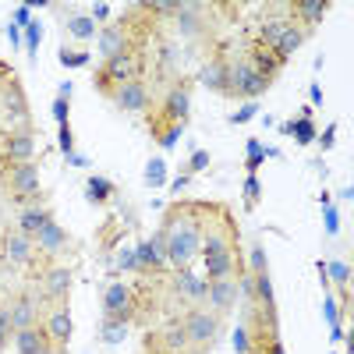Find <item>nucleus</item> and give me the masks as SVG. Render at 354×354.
<instances>
[{
	"instance_id": "f257e3e1",
	"label": "nucleus",
	"mask_w": 354,
	"mask_h": 354,
	"mask_svg": "<svg viewBox=\"0 0 354 354\" xmlns=\"http://www.w3.org/2000/svg\"><path fill=\"white\" fill-rule=\"evenodd\" d=\"M202 205L198 202H185V205H174L167 223H163V234H167V266L174 270H188V266L198 259L202 252Z\"/></svg>"
},
{
	"instance_id": "f03ea898",
	"label": "nucleus",
	"mask_w": 354,
	"mask_h": 354,
	"mask_svg": "<svg viewBox=\"0 0 354 354\" xmlns=\"http://www.w3.org/2000/svg\"><path fill=\"white\" fill-rule=\"evenodd\" d=\"M142 71H145V57L135 46V50H124V53L110 57V61H103V68L93 75V85L100 88L103 96H110L113 88H121L128 82H142Z\"/></svg>"
},
{
	"instance_id": "7ed1b4c3",
	"label": "nucleus",
	"mask_w": 354,
	"mask_h": 354,
	"mask_svg": "<svg viewBox=\"0 0 354 354\" xmlns=\"http://www.w3.org/2000/svg\"><path fill=\"white\" fill-rule=\"evenodd\" d=\"M0 177L8 185V195L21 205L43 202L39 195V167L36 163H18V167H0Z\"/></svg>"
},
{
	"instance_id": "20e7f679",
	"label": "nucleus",
	"mask_w": 354,
	"mask_h": 354,
	"mask_svg": "<svg viewBox=\"0 0 354 354\" xmlns=\"http://www.w3.org/2000/svg\"><path fill=\"white\" fill-rule=\"evenodd\" d=\"M103 312L110 322H128L138 315V290L128 287V283H110L103 290Z\"/></svg>"
},
{
	"instance_id": "39448f33",
	"label": "nucleus",
	"mask_w": 354,
	"mask_h": 354,
	"mask_svg": "<svg viewBox=\"0 0 354 354\" xmlns=\"http://www.w3.org/2000/svg\"><path fill=\"white\" fill-rule=\"evenodd\" d=\"M181 326H185L192 347H209V344L220 337V315H216V312H205V308L195 305V308L185 312Z\"/></svg>"
},
{
	"instance_id": "423d86ee",
	"label": "nucleus",
	"mask_w": 354,
	"mask_h": 354,
	"mask_svg": "<svg viewBox=\"0 0 354 354\" xmlns=\"http://www.w3.org/2000/svg\"><path fill=\"white\" fill-rule=\"evenodd\" d=\"M270 85H273V82H270V78H262L248 61L230 64V96H241V100H252V103H255Z\"/></svg>"
},
{
	"instance_id": "0eeeda50",
	"label": "nucleus",
	"mask_w": 354,
	"mask_h": 354,
	"mask_svg": "<svg viewBox=\"0 0 354 354\" xmlns=\"http://www.w3.org/2000/svg\"><path fill=\"white\" fill-rule=\"evenodd\" d=\"M36 156V128H18L4 135V149H0V167H18V163H32Z\"/></svg>"
},
{
	"instance_id": "6e6552de",
	"label": "nucleus",
	"mask_w": 354,
	"mask_h": 354,
	"mask_svg": "<svg viewBox=\"0 0 354 354\" xmlns=\"http://www.w3.org/2000/svg\"><path fill=\"white\" fill-rule=\"evenodd\" d=\"M198 85H205L209 93H223V96H230V61H227L223 53L209 57V61L198 68Z\"/></svg>"
},
{
	"instance_id": "1a4fd4ad",
	"label": "nucleus",
	"mask_w": 354,
	"mask_h": 354,
	"mask_svg": "<svg viewBox=\"0 0 354 354\" xmlns=\"http://www.w3.org/2000/svg\"><path fill=\"white\" fill-rule=\"evenodd\" d=\"M36 255H39V248H36V241L28 238V234H21L18 227L4 230V259L11 266H32Z\"/></svg>"
},
{
	"instance_id": "9d476101",
	"label": "nucleus",
	"mask_w": 354,
	"mask_h": 354,
	"mask_svg": "<svg viewBox=\"0 0 354 354\" xmlns=\"http://www.w3.org/2000/svg\"><path fill=\"white\" fill-rule=\"evenodd\" d=\"M110 100H113L117 110H124V113H145L149 110V85L145 82H128L121 88H113Z\"/></svg>"
},
{
	"instance_id": "9b49d317",
	"label": "nucleus",
	"mask_w": 354,
	"mask_h": 354,
	"mask_svg": "<svg viewBox=\"0 0 354 354\" xmlns=\"http://www.w3.org/2000/svg\"><path fill=\"white\" fill-rule=\"evenodd\" d=\"M15 347H18V354H61L57 344L50 340V333L43 330V322H36V326H28V330H18Z\"/></svg>"
},
{
	"instance_id": "f8f14e48",
	"label": "nucleus",
	"mask_w": 354,
	"mask_h": 354,
	"mask_svg": "<svg viewBox=\"0 0 354 354\" xmlns=\"http://www.w3.org/2000/svg\"><path fill=\"white\" fill-rule=\"evenodd\" d=\"M245 61H248L262 78H270V82H273V78L283 71V64H287L273 46H262V43H252V46H248V57H245Z\"/></svg>"
},
{
	"instance_id": "ddd939ff",
	"label": "nucleus",
	"mask_w": 354,
	"mask_h": 354,
	"mask_svg": "<svg viewBox=\"0 0 354 354\" xmlns=\"http://www.w3.org/2000/svg\"><path fill=\"white\" fill-rule=\"evenodd\" d=\"M160 110L170 117L174 124H188V113H192V96H188V82H177L174 88H167V96L160 103Z\"/></svg>"
},
{
	"instance_id": "4468645a",
	"label": "nucleus",
	"mask_w": 354,
	"mask_h": 354,
	"mask_svg": "<svg viewBox=\"0 0 354 354\" xmlns=\"http://www.w3.org/2000/svg\"><path fill=\"white\" fill-rule=\"evenodd\" d=\"M43 330L50 333V340L57 344V351H68V344H71V333H75V322H71V315H68V308L61 305V308H53L46 319H43Z\"/></svg>"
},
{
	"instance_id": "2eb2a0df",
	"label": "nucleus",
	"mask_w": 354,
	"mask_h": 354,
	"mask_svg": "<svg viewBox=\"0 0 354 354\" xmlns=\"http://www.w3.org/2000/svg\"><path fill=\"white\" fill-rule=\"evenodd\" d=\"M238 280H209V287H205V301L213 305V312L216 315H223V312H230L234 305H238Z\"/></svg>"
},
{
	"instance_id": "dca6fc26",
	"label": "nucleus",
	"mask_w": 354,
	"mask_h": 354,
	"mask_svg": "<svg viewBox=\"0 0 354 354\" xmlns=\"http://www.w3.org/2000/svg\"><path fill=\"white\" fill-rule=\"evenodd\" d=\"M205 262V280H234L241 273V259L238 252H227V255H202Z\"/></svg>"
},
{
	"instance_id": "f3484780",
	"label": "nucleus",
	"mask_w": 354,
	"mask_h": 354,
	"mask_svg": "<svg viewBox=\"0 0 354 354\" xmlns=\"http://www.w3.org/2000/svg\"><path fill=\"white\" fill-rule=\"evenodd\" d=\"M287 11H294L290 15L294 25H301V28H308V32H312V28L322 21V15L330 11V4H326V0H298V4H290Z\"/></svg>"
},
{
	"instance_id": "a211bd4d",
	"label": "nucleus",
	"mask_w": 354,
	"mask_h": 354,
	"mask_svg": "<svg viewBox=\"0 0 354 354\" xmlns=\"http://www.w3.org/2000/svg\"><path fill=\"white\" fill-rule=\"evenodd\" d=\"M32 241H36V248H39L46 259H53L57 252H64V248H68V230H64L61 223H57V220H50V223L36 234Z\"/></svg>"
},
{
	"instance_id": "6ab92c4d",
	"label": "nucleus",
	"mask_w": 354,
	"mask_h": 354,
	"mask_svg": "<svg viewBox=\"0 0 354 354\" xmlns=\"http://www.w3.org/2000/svg\"><path fill=\"white\" fill-rule=\"evenodd\" d=\"M53 216H50V209H46V205L43 202H32V205H21V213H18V230L21 234H28V238H36V234L50 223Z\"/></svg>"
},
{
	"instance_id": "aec40b11",
	"label": "nucleus",
	"mask_w": 354,
	"mask_h": 354,
	"mask_svg": "<svg viewBox=\"0 0 354 354\" xmlns=\"http://www.w3.org/2000/svg\"><path fill=\"white\" fill-rule=\"evenodd\" d=\"M11 315V326H15V333L18 330H28V326H36V322H39V308H36V298H32V294H18V298H15V308L8 312Z\"/></svg>"
},
{
	"instance_id": "412c9836",
	"label": "nucleus",
	"mask_w": 354,
	"mask_h": 354,
	"mask_svg": "<svg viewBox=\"0 0 354 354\" xmlns=\"http://www.w3.org/2000/svg\"><path fill=\"white\" fill-rule=\"evenodd\" d=\"M156 337V344H163V351L167 354H185L192 344H188V333H185V326H181V319H170L163 330H156L153 333Z\"/></svg>"
},
{
	"instance_id": "4be33fe9",
	"label": "nucleus",
	"mask_w": 354,
	"mask_h": 354,
	"mask_svg": "<svg viewBox=\"0 0 354 354\" xmlns=\"http://www.w3.org/2000/svg\"><path fill=\"white\" fill-rule=\"evenodd\" d=\"M174 287H177V294H185L188 301H205V287H209V280L205 277H195L192 270H177V277H174Z\"/></svg>"
},
{
	"instance_id": "5701e85b",
	"label": "nucleus",
	"mask_w": 354,
	"mask_h": 354,
	"mask_svg": "<svg viewBox=\"0 0 354 354\" xmlns=\"http://www.w3.org/2000/svg\"><path fill=\"white\" fill-rule=\"evenodd\" d=\"M0 106H4L11 117H28V100H25V88L18 78H8V88L0 93ZM32 121V117H28Z\"/></svg>"
},
{
	"instance_id": "b1692460",
	"label": "nucleus",
	"mask_w": 354,
	"mask_h": 354,
	"mask_svg": "<svg viewBox=\"0 0 354 354\" xmlns=\"http://www.w3.org/2000/svg\"><path fill=\"white\" fill-rule=\"evenodd\" d=\"M43 290H46V298H68L71 270H64V266H50V270L43 273Z\"/></svg>"
},
{
	"instance_id": "393cba45",
	"label": "nucleus",
	"mask_w": 354,
	"mask_h": 354,
	"mask_svg": "<svg viewBox=\"0 0 354 354\" xmlns=\"http://www.w3.org/2000/svg\"><path fill=\"white\" fill-rule=\"evenodd\" d=\"M305 39H308V28H301V25H294V21H290V25H287V32L277 39V46H273V50L287 61V57H290L294 50H301V43H305Z\"/></svg>"
},
{
	"instance_id": "a878e982",
	"label": "nucleus",
	"mask_w": 354,
	"mask_h": 354,
	"mask_svg": "<svg viewBox=\"0 0 354 354\" xmlns=\"http://www.w3.org/2000/svg\"><path fill=\"white\" fill-rule=\"evenodd\" d=\"M85 198L93 205H103L113 198V181H106V177H88L85 181Z\"/></svg>"
},
{
	"instance_id": "bb28decb",
	"label": "nucleus",
	"mask_w": 354,
	"mask_h": 354,
	"mask_svg": "<svg viewBox=\"0 0 354 354\" xmlns=\"http://www.w3.org/2000/svg\"><path fill=\"white\" fill-rule=\"evenodd\" d=\"M287 25H290V18H283V15L280 18H270V21L259 28V43L262 46H277V39L287 32Z\"/></svg>"
},
{
	"instance_id": "cd10ccee",
	"label": "nucleus",
	"mask_w": 354,
	"mask_h": 354,
	"mask_svg": "<svg viewBox=\"0 0 354 354\" xmlns=\"http://www.w3.org/2000/svg\"><path fill=\"white\" fill-rule=\"evenodd\" d=\"M280 131H283V135H294V138H298V145H308V142L315 138V121H312V117H301V121L283 124Z\"/></svg>"
},
{
	"instance_id": "c85d7f7f",
	"label": "nucleus",
	"mask_w": 354,
	"mask_h": 354,
	"mask_svg": "<svg viewBox=\"0 0 354 354\" xmlns=\"http://www.w3.org/2000/svg\"><path fill=\"white\" fill-rule=\"evenodd\" d=\"M322 273H326V277L344 290V287H347V280H351V266H347V262H340V259H333L330 266H322Z\"/></svg>"
},
{
	"instance_id": "c756f323",
	"label": "nucleus",
	"mask_w": 354,
	"mask_h": 354,
	"mask_svg": "<svg viewBox=\"0 0 354 354\" xmlns=\"http://www.w3.org/2000/svg\"><path fill=\"white\" fill-rule=\"evenodd\" d=\"M68 32H71L75 39H88V36H93V18H85V15H75V18L68 21Z\"/></svg>"
},
{
	"instance_id": "7c9ffc66",
	"label": "nucleus",
	"mask_w": 354,
	"mask_h": 354,
	"mask_svg": "<svg viewBox=\"0 0 354 354\" xmlns=\"http://www.w3.org/2000/svg\"><path fill=\"white\" fill-rule=\"evenodd\" d=\"M15 340V326H11V315L8 308H0V354L8 351V344Z\"/></svg>"
},
{
	"instance_id": "2f4dec72",
	"label": "nucleus",
	"mask_w": 354,
	"mask_h": 354,
	"mask_svg": "<svg viewBox=\"0 0 354 354\" xmlns=\"http://www.w3.org/2000/svg\"><path fill=\"white\" fill-rule=\"evenodd\" d=\"M266 160V149H262V142H248V160H245V167H248V174H255L259 170V163Z\"/></svg>"
},
{
	"instance_id": "473e14b6",
	"label": "nucleus",
	"mask_w": 354,
	"mask_h": 354,
	"mask_svg": "<svg viewBox=\"0 0 354 354\" xmlns=\"http://www.w3.org/2000/svg\"><path fill=\"white\" fill-rule=\"evenodd\" d=\"M262 181H259V174H248V181H245V205L252 209V205L259 202V195H262V188H259Z\"/></svg>"
},
{
	"instance_id": "72a5a7b5",
	"label": "nucleus",
	"mask_w": 354,
	"mask_h": 354,
	"mask_svg": "<svg viewBox=\"0 0 354 354\" xmlns=\"http://www.w3.org/2000/svg\"><path fill=\"white\" fill-rule=\"evenodd\" d=\"M205 167H209V153H205V149H195L192 160H188V174H198V170H205Z\"/></svg>"
},
{
	"instance_id": "f704fd0d",
	"label": "nucleus",
	"mask_w": 354,
	"mask_h": 354,
	"mask_svg": "<svg viewBox=\"0 0 354 354\" xmlns=\"http://www.w3.org/2000/svg\"><path fill=\"white\" fill-rule=\"evenodd\" d=\"M255 110H259L255 103H245V106H241L238 113L230 117V121H234V124H245V121H252V117H255Z\"/></svg>"
},
{
	"instance_id": "c9c22d12",
	"label": "nucleus",
	"mask_w": 354,
	"mask_h": 354,
	"mask_svg": "<svg viewBox=\"0 0 354 354\" xmlns=\"http://www.w3.org/2000/svg\"><path fill=\"white\" fill-rule=\"evenodd\" d=\"M61 61H64V68H82L85 61H88V53H61Z\"/></svg>"
},
{
	"instance_id": "e433bc0d",
	"label": "nucleus",
	"mask_w": 354,
	"mask_h": 354,
	"mask_svg": "<svg viewBox=\"0 0 354 354\" xmlns=\"http://www.w3.org/2000/svg\"><path fill=\"white\" fill-rule=\"evenodd\" d=\"M53 117H57V124H61V128L68 124V100H57L53 103Z\"/></svg>"
},
{
	"instance_id": "4c0bfd02",
	"label": "nucleus",
	"mask_w": 354,
	"mask_h": 354,
	"mask_svg": "<svg viewBox=\"0 0 354 354\" xmlns=\"http://www.w3.org/2000/svg\"><path fill=\"white\" fill-rule=\"evenodd\" d=\"M149 185H153V188H156V185H163V163H160V160H153V163H149Z\"/></svg>"
},
{
	"instance_id": "58836bf2",
	"label": "nucleus",
	"mask_w": 354,
	"mask_h": 354,
	"mask_svg": "<svg viewBox=\"0 0 354 354\" xmlns=\"http://www.w3.org/2000/svg\"><path fill=\"white\" fill-rule=\"evenodd\" d=\"M252 266H255V273H266V252H262V245L252 248Z\"/></svg>"
},
{
	"instance_id": "ea45409f",
	"label": "nucleus",
	"mask_w": 354,
	"mask_h": 354,
	"mask_svg": "<svg viewBox=\"0 0 354 354\" xmlns=\"http://www.w3.org/2000/svg\"><path fill=\"white\" fill-rule=\"evenodd\" d=\"M192 185V174H181V177H174V181H170V192H185Z\"/></svg>"
},
{
	"instance_id": "a19ab883",
	"label": "nucleus",
	"mask_w": 354,
	"mask_h": 354,
	"mask_svg": "<svg viewBox=\"0 0 354 354\" xmlns=\"http://www.w3.org/2000/svg\"><path fill=\"white\" fill-rule=\"evenodd\" d=\"M93 15H96V21H110V4H96Z\"/></svg>"
},
{
	"instance_id": "79ce46f5",
	"label": "nucleus",
	"mask_w": 354,
	"mask_h": 354,
	"mask_svg": "<svg viewBox=\"0 0 354 354\" xmlns=\"http://www.w3.org/2000/svg\"><path fill=\"white\" fill-rule=\"evenodd\" d=\"M61 149H64V153L71 156V131H68V124L61 128Z\"/></svg>"
},
{
	"instance_id": "37998d69",
	"label": "nucleus",
	"mask_w": 354,
	"mask_h": 354,
	"mask_svg": "<svg viewBox=\"0 0 354 354\" xmlns=\"http://www.w3.org/2000/svg\"><path fill=\"white\" fill-rule=\"evenodd\" d=\"M18 21L21 25H32V21H28V8H18Z\"/></svg>"
},
{
	"instance_id": "c03bdc74",
	"label": "nucleus",
	"mask_w": 354,
	"mask_h": 354,
	"mask_svg": "<svg viewBox=\"0 0 354 354\" xmlns=\"http://www.w3.org/2000/svg\"><path fill=\"white\" fill-rule=\"evenodd\" d=\"M160 354H167V351H160Z\"/></svg>"
}]
</instances>
